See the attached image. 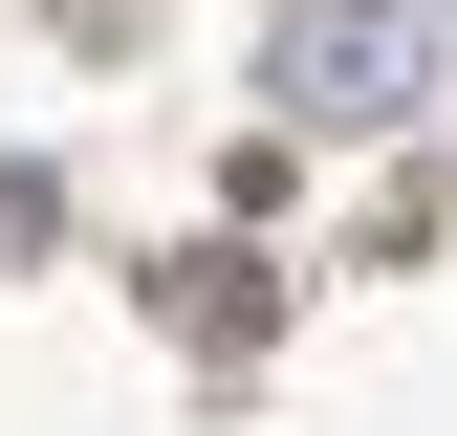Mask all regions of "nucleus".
I'll return each mask as SVG.
<instances>
[{
  "label": "nucleus",
  "mask_w": 457,
  "mask_h": 436,
  "mask_svg": "<svg viewBox=\"0 0 457 436\" xmlns=\"http://www.w3.org/2000/svg\"><path fill=\"white\" fill-rule=\"evenodd\" d=\"M262 88L305 109V131H392V109L436 88V44H414V0H283V22H262Z\"/></svg>",
  "instance_id": "nucleus-1"
}]
</instances>
